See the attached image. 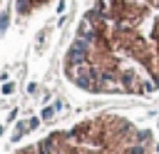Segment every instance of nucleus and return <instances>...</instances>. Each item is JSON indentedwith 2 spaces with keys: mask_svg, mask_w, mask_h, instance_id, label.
<instances>
[{
  "mask_svg": "<svg viewBox=\"0 0 159 154\" xmlns=\"http://www.w3.org/2000/svg\"><path fill=\"white\" fill-rule=\"evenodd\" d=\"M65 75L92 94L159 89V0H94L65 55Z\"/></svg>",
  "mask_w": 159,
  "mask_h": 154,
  "instance_id": "nucleus-1",
  "label": "nucleus"
},
{
  "mask_svg": "<svg viewBox=\"0 0 159 154\" xmlns=\"http://www.w3.org/2000/svg\"><path fill=\"white\" fill-rule=\"evenodd\" d=\"M15 154H159V139L127 114L102 112L52 129Z\"/></svg>",
  "mask_w": 159,
  "mask_h": 154,
  "instance_id": "nucleus-2",
  "label": "nucleus"
},
{
  "mask_svg": "<svg viewBox=\"0 0 159 154\" xmlns=\"http://www.w3.org/2000/svg\"><path fill=\"white\" fill-rule=\"evenodd\" d=\"M45 2H47V0H17L15 7H17V15H20V17H27L32 10H37V7L45 5Z\"/></svg>",
  "mask_w": 159,
  "mask_h": 154,
  "instance_id": "nucleus-3",
  "label": "nucleus"
}]
</instances>
